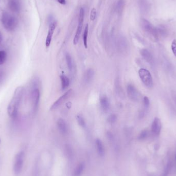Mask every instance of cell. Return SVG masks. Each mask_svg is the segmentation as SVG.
<instances>
[{"mask_svg":"<svg viewBox=\"0 0 176 176\" xmlns=\"http://www.w3.org/2000/svg\"><path fill=\"white\" fill-rule=\"evenodd\" d=\"M94 72L92 69L89 68L84 76V81L86 84H89L92 81L94 77Z\"/></svg>","mask_w":176,"mask_h":176,"instance_id":"15","label":"cell"},{"mask_svg":"<svg viewBox=\"0 0 176 176\" xmlns=\"http://www.w3.org/2000/svg\"><path fill=\"white\" fill-rule=\"evenodd\" d=\"M101 108L104 112H107L109 109L110 104L108 98L106 96H103L100 98Z\"/></svg>","mask_w":176,"mask_h":176,"instance_id":"14","label":"cell"},{"mask_svg":"<svg viewBox=\"0 0 176 176\" xmlns=\"http://www.w3.org/2000/svg\"><path fill=\"white\" fill-rule=\"evenodd\" d=\"M171 50L173 51L174 55L176 57V40L174 39L171 43Z\"/></svg>","mask_w":176,"mask_h":176,"instance_id":"26","label":"cell"},{"mask_svg":"<svg viewBox=\"0 0 176 176\" xmlns=\"http://www.w3.org/2000/svg\"><path fill=\"white\" fill-rule=\"evenodd\" d=\"M40 98V93L39 89L35 88L32 92V99L33 101V107L35 111L37 109L39 103Z\"/></svg>","mask_w":176,"mask_h":176,"instance_id":"10","label":"cell"},{"mask_svg":"<svg viewBox=\"0 0 176 176\" xmlns=\"http://www.w3.org/2000/svg\"><path fill=\"white\" fill-rule=\"evenodd\" d=\"M57 22L56 21L54 20L53 22L50 23L49 24V28L48 31V35L46 37V41H45V46L46 48H48L51 43V40L53 38V34L54 33L55 28L56 27Z\"/></svg>","mask_w":176,"mask_h":176,"instance_id":"8","label":"cell"},{"mask_svg":"<svg viewBox=\"0 0 176 176\" xmlns=\"http://www.w3.org/2000/svg\"><path fill=\"white\" fill-rule=\"evenodd\" d=\"M88 32H89V24H87L86 27H85V31H84V34H83V41H84V46L86 48H88Z\"/></svg>","mask_w":176,"mask_h":176,"instance_id":"22","label":"cell"},{"mask_svg":"<svg viewBox=\"0 0 176 176\" xmlns=\"http://www.w3.org/2000/svg\"><path fill=\"white\" fill-rule=\"evenodd\" d=\"M141 24H142V28H143V29L146 32H147V33L152 35L155 37L157 36L159 32L157 28H154L152 25V24H151V23H149L148 21L145 19H143L141 21Z\"/></svg>","mask_w":176,"mask_h":176,"instance_id":"7","label":"cell"},{"mask_svg":"<svg viewBox=\"0 0 176 176\" xmlns=\"http://www.w3.org/2000/svg\"><path fill=\"white\" fill-rule=\"evenodd\" d=\"M84 18H85V10L82 8H81L79 11V14L78 22L77 31H76L75 35L73 40V43L74 45H77L81 33L82 31Z\"/></svg>","mask_w":176,"mask_h":176,"instance_id":"4","label":"cell"},{"mask_svg":"<svg viewBox=\"0 0 176 176\" xmlns=\"http://www.w3.org/2000/svg\"><path fill=\"white\" fill-rule=\"evenodd\" d=\"M96 18V10L95 8H93L91 11L90 16V20L93 21L95 20Z\"/></svg>","mask_w":176,"mask_h":176,"instance_id":"25","label":"cell"},{"mask_svg":"<svg viewBox=\"0 0 176 176\" xmlns=\"http://www.w3.org/2000/svg\"><path fill=\"white\" fill-rule=\"evenodd\" d=\"M3 76V72H0V80L2 78Z\"/></svg>","mask_w":176,"mask_h":176,"instance_id":"31","label":"cell"},{"mask_svg":"<svg viewBox=\"0 0 176 176\" xmlns=\"http://www.w3.org/2000/svg\"><path fill=\"white\" fill-rule=\"evenodd\" d=\"M84 168H85V165L84 163H82L79 164L74 171V176H81L84 171Z\"/></svg>","mask_w":176,"mask_h":176,"instance_id":"21","label":"cell"},{"mask_svg":"<svg viewBox=\"0 0 176 176\" xmlns=\"http://www.w3.org/2000/svg\"><path fill=\"white\" fill-rule=\"evenodd\" d=\"M2 22L4 27L7 31H14L17 26V19L8 12H4L3 13Z\"/></svg>","mask_w":176,"mask_h":176,"instance_id":"2","label":"cell"},{"mask_svg":"<svg viewBox=\"0 0 176 176\" xmlns=\"http://www.w3.org/2000/svg\"><path fill=\"white\" fill-rule=\"evenodd\" d=\"M7 53L3 50L0 51V65H3L7 59Z\"/></svg>","mask_w":176,"mask_h":176,"instance_id":"23","label":"cell"},{"mask_svg":"<svg viewBox=\"0 0 176 176\" xmlns=\"http://www.w3.org/2000/svg\"><path fill=\"white\" fill-rule=\"evenodd\" d=\"M148 132H147L146 130H144L141 133L140 135L138 137V138L141 139V140H143V139H144L146 137H147L148 135Z\"/></svg>","mask_w":176,"mask_h":176,"instance_id":"28","label":"cell"},{"mask_svg":"<svg viewBox=\"0 0 176 176\" xmlns=\"http://www.w3.org/2000/svg\"><path fill=\"white\" fill-rule=\"evenodd\" d=\"M24 88L20 86L15 89L12 99L9 104L7 112L10 117H15L17 113L20 103L22 98Z\"/></svg>","mask_w":176,"mask_h":176,"instance_id":"1","label":"cell"},{"mask_svg":"<svg viewBox=\"0 0 176 176\" xmlns=\"http://www.w3.org/2000/svg\"><path fill=\"white\" fill-rule=\"evenodd\" d=\"M127 91L129 98L132 101H137L138 99V92L136 88L132 84H129L127 88Z\"/></svg>","mask_w":176,"mask_h":176,"instance_id":"9","label":"cell"},{"mask_svg":"<svg viewBox=\"0 0 176 176\" xmlns=\"http://www.w3.org/2000/svg\"><path fill=\"white\" fill-rule=\"evenodd\" d=\"M138 75L142 82L148 88H151L153 86L152 77L151 73L145 68H141L138 71Z\"/></svg>","mask_w":176,"mask_h":176,"instance_id":"3","label":"cell"},{"mask_svg":"<svg viewBox=\"0 0 176 176\" xmlns=\"http://www.w3.org/2000/svg\"><path fill=\"white\" fill-rule=\"evenodd\" d=\"M9 7L14 12H19L21 8V4L19 0H9Z\"/></svg>","mask_w":176,"mask_h":176,"instance_id":"12","label":"cell"},{"mask_svg":"<svg viewBox=\"0 0 176 176\" xmlns=\"http://www.w3.org/2000/svg\"><path fill=\"white\" fill-rule=\"evenodd\" d=\"M72 92H73V90H72V89H70L67 92H66L65 94H63L61 96L60 98H59L52 105V106L50 108V110L53 111V110L56 109L57 108H58L59 107H60L63 103L65 102L67 99H68L70 98L71 94H72Z\"/></svg>","mask_w":176,"mask_h":176,"instance_id":"6","label":"cell"},{"mask_svg":"<svg viewBox=\"0 0 176 176\" xmlns=\"http://www.w3.org/2000/svg\"><path fill=\"white\" fill-rule=\"evenodd\" d=\"M24 160V153L21 151L17 154L14 163V169L15 174H18L22 169Z\"/></svg>","mask_w":176,"mask_h":176,"instance_id":"5","label":"cell"},{"mask_svg":"<svg viewBox=\"0 0 176 176\" xmlns=\"http://www.w3.org/2000/svg\"><path fill=\"white\" fill-rule=\"evenodd\" d=\"M76 119H77V122H78L79 125L82 127H85L86 122L85 121V120L82 116H81V115H77Z\"/></svg>","mask_w":176,"mask_h":176,"instance_id":"24","label":"cell"},{"mask_svg":"<svg viewBox=\"0 0 176 176\" xmlns=\"http://www.w3.org/2000/svg\"><path fill=\"white\" fill-rule=\"evenodd\" d=\"M57 126H58L59 130L62 134H67L68 128L67 123L65 121V120H63L62 118H59L57 121Z\"/></svg>","mask_w":176,"mask_h":176,"instance_id":"13","label":"cell"},{"mask_svg":"<svg viewBox=\"0 0 176 176\" xmlns=\"http://www.w3.org/2000/svg\"><path fill=\"white\" fill-rule=\"evenodd\" d=\"M125 5V0H118L115 4V10L118 14H121L123 12Z\"/></svg>","mask_w":176,"mask_h":176,"instance_id":"18","label":"cell"},{"mask_svg":"<svg viewBox=\"0 0 176 176\" xmlns=\"http://www.w3.org/2000/svg\"><path fill=\"white\" fill-rule=\"evenodd\" d=\"M2 41V35L1 33L0 32V43H1Z\"/></svg>","mask_w":176,"mask_h":176,"instance_id":"32","label":"cell"},{"mask_svg":"<svg viewBox=\"0 0 176 176\" xmlns=\"http://www.w3.org/2000/svg\"><path fill=\"white\" fill-rule=\"evenodd\" d=\"M116 116L115 115H111L108 118V121L109 123H113L114 122L116 121Z\"/></svg>","mask_w":176,"mask_h":176,"instance_id":"29","label":"cell"},{"mask_svg":"<svg viewBox=\"0 0 176 176\" xmlns=\"http://www.w3.org/2000/svg\"><path fill=\"white\" fill-rule=\"evenodd\" d=\"M65 59H66L67 66L68 68V70L70 71V72H72L73 68V63L72 57L68 53H67L65 54Z\"/></svg>","mask_w":176,"mask_h":176,"instance_id":"20","label":"cell"},{"mask_svg":"<svg viewBox=\"0 0 176 176\" xmlns=\"http://www.w3.org/2000/svg\"><path fill=\"white\" fill-rule=\"evenodd\" d=\"M161 128V123L160 120L158 118L154 119L151 126V131L155 135H159Z\"/></svg>","mask_w":176,"mask_h":176,"instance_id":"11","label":"cell"},{"mask_svg":"<svg viewBox=\"0 0 176 176\" xmlns=\"http://www.w3.org/2000/svg\"><path fill=\"white\" fill-rule=\"evenodd\" d=\"M143 103L145 108H146V109L148 108L149 104H150V102H149V99L148 98H147V96H145L144 98Z\"/></svg>","mask_w":176,"mask_h":176,"instance_id":"27","label":"cell"},{"mask_svg":"<svg viewBox=\"0 0 176 176\" xmlns=\"http://www.w3.org/2000/svg\"><path fill=\"white\" fill-rule=\"evenodd\" d=\"M141 54L142 55V56L147 62L151 63L152 62V56L151 55V53L149 52L148 51L145 49L141 50Z\"/></svg>","mask_w":176,"mask_h":176,"instance_id":"19","label":"cell"},{"mask_svg":"<svg viewBox=\"0 0 176 176\" xmlns=\"http://www.w3.org/2000/svg\"><path fill=\"white\" fill-rule=\"evenodd\" d=\"M58 3H60L61 5H65L66 4V1L65 0H57Z\"/></svg>","mask_w":176,"mask_h":176,"instance_id":"30","label":"cell"},{"mask_svg":"<svg viewBox=\"0 0 176 176\" xmlns=\"http://www.w3.org/2000/svg\"><path fill=\"white\" fill-rule=\"evenodd\" d=\"M96 146L97 148L98 153L101 156H104L105 153V149L103 143L99 139L96 140Z\"/></svg>","mask_w":176,"mask_h":176,"instance_id":"17","label":"cell"},{"mask_svg":"<svg viewBox=\"0 0 176 176\" xmlns=\"http://www.w3.org/2000/svg\"><path fill=\"white\" fill-rule=\"evenodd\" d=\"M60 80H61V89L62 90H65L70 85V80L68 77L64 75H61L60 76Z\"/></svg>","mask_w":176,"mask_h":176,"instance_id":"16","label":"cell"}]
</instances>
